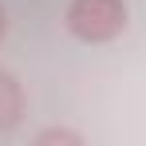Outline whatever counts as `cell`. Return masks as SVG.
Listing matches in <instances>:
<instances>
[{
    "label": "cell",
    "mask_w": 146,
    "mask_h": 146,
    "mask_svg": "<svg viewBox=\"0 0 146 146\" xmlns=\"http://www.w3.org/2000/svg\"><path fill=\"white\" fill-rule=\"evenodd\" d=\"M36 142H40V146H48V142H71V146H79L83 138H79V134H71V130H44Z\"/></svg>",
    "instance_id": "cell-3"
},
{
    "label": "cell",
    "mask_w": 146,
    "mask_h": 146,
    "mask_svg": "<svg viewBox=\"0 0 146 146\" xmlns=\"http://www.w3.org/2000/svg\"><path fill=\"white\" fill-rule=\"evenodd\" d=\"M63 24L83 44H111L126 28V0H71Z\"/></svg>",
    "instance_id": "cell-1"
},
{
    "label": "cell",
    "mask_w": 146,
    "mask_h": 146,
    "mask_svg": "<svg viewBox=\"0 0 146 146\" xmlns=\"http://www.w3.org/2000/svg\"><path fill=\"white\" fill-rule=\"evenodd\" d=\"M24 87H20V79L12 71H0V130H12L16 122L24 119Z\"/></svg>",
    "instance_id": "cell-2"
},
{
    "label": "cell",
    "mask_w": 146,
    "mask_h": 146,
    "mask_svg": "<svg viewBox=\"0 0 146 146\" xmlns=\"http://www.w3.org/2000/svg\"><path fill=\"white\" fill-rule=\"evenodd\" d=\"M4 32H8V16H4V4H0V40H4Z\"/></svg>",
    "instance_id": "cell-4"
}]
</instances>
